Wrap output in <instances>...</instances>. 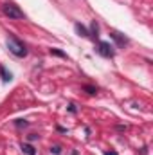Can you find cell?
Masks as SVG:
<instances>
[{
    "instance_id": "1",
    "label": "cell",
    "mask_w": 153,
    "mask_h": 155,
    "mask_svg": "<svg viewBox=\"0 0 153 155\" xmlns=\"http://www.w3.org/2000/svg\"><path fill=\"white\" fill-rule=\"evenodd\" d=\"M2 13H4V15L9 18V20H22V18H25L24 11H22L18 5L11 4V2H5V4H2Z\"/></svg>"
},
{
    "instance_id": "2",
    "label": "cell",
    "mask_w": 153,
    "mask_h": 155,
    "mask_svg": "<svg viewBox=\"0 0 153 155\" xmlns=\"http://www.w3.org/2000/svg\"><path fill=\"white\" fill-rule=\"evenodd\" d=\"M7 49H9V52H13V54L18 56V58L27 56V49H25V45L16 38V36H9V38H7Z\"/></svg>"
},
{
    "instance_id": "3",
    "label": "cell",
    "mask_w": 153,
    "mask_h": 155,
    "mask_svg": "<svg viewBox=\"0 0 153 155\" xmlns=\"http://www.w3.org/2000/svg\"><path fill=\"white\" fill-rule=\"evenodd\" d=\"M97 52L101 54V56H105V58H114V47L108 43V41H99L97 43Z\"/></svg>"
},
{
    "instance_id": "4",
    "label": "cell",
    "mask_w": 153,
    "mask_h": 155,
    "mask_svg": "<svg viewBox=\"0 0 153 155\" xmlns=\"http://www.w3.org/2000/svg\"><path fill=\"white\" fill-rule=\"evenodd\" d=\"M74 29H76V33L79 35V36H85V38H86V36H90L88 29H86L83 24H79V22H76V24H74Z\"/></svg>"
},
{
    "instance_id": "5",
    "label": "cell",
    "mask_w": 153,
    "mask_h": 155,
    "mask_svg": "<svg viewBox=\"0 0 153 155\" xmlns=\"http://www.w3.org/2000/svg\"><path fill=\"white\" fill-rule=\"evenodd\" d=\"M20 150H22L25 155H36V148L31 146L29 143H22V144H20Z\"/></svg>"
},
{
    "instance_id": "6",
    "label": "cell",
    "mask_w": 153,
    "mask_h": 155,
    "mask_svg": "<svg viewBox=\"0 0 153 155\" xmlns=\"http://www.w3.org/2000/svg\"><path fill=\"white\" fill-rule=\"evenodd\" d=\"M110 38H112V40H115V41H117V45H119V47H124V45H126V43H128V40L124 38V36H121V35H119V33H110Z\"/></svg>"
},
{
    "instance_id": "7",
    "label": "cell",
    "mask_w": 153,
    "mask_h": 155,
    "mask_svg": "<svg viewBox=\"0 0 153 155\" xmlns=\"http://www.w3.org/2000/svg\"><path fill=\"white\" fill-rule=\"evenodd\" d=\"M0 74H2V79H4L5 83L13 79V74H11V72H7V69H5V67H0Z\"/></svg>"
},
{
    "instance_id": "8",
    "label": "cell",
    "mask_w": 153,
    "mask_h": 155,
    "mask_svg": "<svg viewBox=\"0 0 153 155\" xmlns=\"http://www.w3.org/2000/svg\"><path fill=\"white\" fill-rule=\"evenodd\" d=\"M88 33H90V36H97V33H99V25H97L96 20L90 24V31H88Z\"/></svg>"
},
{
    "instance_id": "9",
    "label": "cell",
    "mask_w": 153,
    "mask_h": 155,
    "mask_svg": "<svg viewBox=\"0 0 153 155\" xmlns=\"http://www.w3.org/2000/svg\"><path fill=\"white\" fill-rule=\"evenodd\" d=\"M83 90H85L86 94H90V96L97 92V88H96V87H92V85H85V87H83Z\"/></svg>"
},
{
    "instance_id": "10",
    "label": "cell",
    "mask_w": 153,
    "mask_h": 155,
    "mask_svg": "<svg viewBox=\"0 0 153 155\" xmlns=\"http://www.w3.org/2000/svg\"><path fill=\"white\" fill-rule=\"evenodd\" d=\"M50 54H54V56H60V58H67V54H65L63 51H60V49H50Z\"/></svg>"
},
{
    "instance_id": "11",
    "label": "cell",
    "mask_w": 153,
    "mask_h": 155,
    "mask_svg": "<svg viewBox=\"0 0 153 155\" xmlns=\"http://www.w3.org/2000/svg\"><path fill=\"white\" fill-rule=\"evenodd\" d=\"M15 124H16L18 128H22V126H29V123H27V121H24V119H18V121H15Z\"/></svg>"
},
{
    "instance_id": "12",
    "label": "cell",
    "mask_w": 153,
    "mask_h": 155,
    "mask_svg": "<svg viewBox=\"0 0 153 155\" xmlns=\"http://www.w3.org/2000/svg\"><path fill=\"white\" fill-rule=\"evenodd\" d=\"M50 153L60 155V153H61V148H60V146H50Z\"/></svg>"
},
{
    "instance_id": "13",
    "label": "cell",
    "mask_w": 153,
    "mask_h": 155,
    "mask_svg": "<svg viewBox=\"0 0 153 155\" xmlns=\"http://www.w3.org/2000/svg\"><path fill=\"white\" fill-rule=\"evenodd\" d=\"M69 112H72V114H76V112H77L76 105H69Z\"/></svg>"
},
{
    "instance_id": "14",
    "label": "cell",
    "mask_w": 153,
    "mask_h": 155,
    "mask_svg": "<svg viewBox=\"0 0 153 155\" xmlns=\"http://www.w3.org/2000/svg\"><path fill=\"white\" fill-rule=\"evenodd\" d=\"M36 139H38V135H36V134H31V135H29V141H36Z\"/></svg>"
},
{
    "instance_id": "15",
    "label": "cell",
    "mask_w": 153,
    "mask_h": 155,
    "mask_svg": "<svg viewBox=\"0 0 153 155\" xmlns=\"http://www.w3.org/2000/svg\"><path fill=\"white\" fill-rule=\"evenodd\" d=\"M105 155H117L115 152H105Z\"/></svg>"
}]
</instances>
